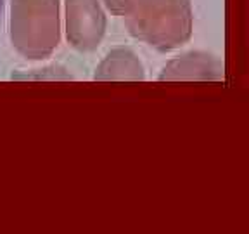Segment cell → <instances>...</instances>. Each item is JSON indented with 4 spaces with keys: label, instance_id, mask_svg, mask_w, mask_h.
<instances>
[{
    "label": "cell",
    "instance_id": "1",
    "mask_svg": "<svg viewBox=\"0 0 249 234\" xmlns=\"http://www.w3.org/2000/svg\"><path fill=\"white\" fill-rule=\"evenodd\" d=\"M123 18L133 39L160 52L182 47L194 30L191 0H132Z\"/></svg>",
    "mask_w": 249,
    "mask_h": 234
},
{
    "label": "cell",
    "instance_id": "2",
    "mask_svg": "<svg viewBox=\"0 0 249 234\" xmlns=\"http://www.w3.org/2000/svg\"><path fill=\"white\" fill-rule=\"evenodd\" d=\"M9 37L16 51L31 61H42L61 40L59 0H11Z\"/></svg>",
    "mask_w": 249,
    "mask_h": 234
},
{
    "label": "cell",
    "instance_id": "3",
    "mask_svg": "<svg viewBox=\"0 0 249 234\" xmlns=\"http://www.w3.org/2000/svg\"><path fill=\"white\" fill-rule=\"evenodd\" d=\"M66 39L73 49L92 52L106 35L107 18L101 0H64Z\"/></svg>",
    "mask_w": 249,
    "mask_h": 234
},
{
    "label": "cell",
    "instance_id": "4",
    "mask_svg": "<svg viewBox=\"0 0 249 234\" xmlns=\"http://www.w3.org/2000/svg\"><path fill=\"white\" fill-rule=\"evenodd\" d=\"M223 78V61L204 51H191L177 56L166 62L160 73V82H222Z\"/></svg>",
    "mask_w": 249,
    "mask_h": 234
},
{
    "label": "cell",
    "instance_id": "5",
    "mask_svg": "<svg viewBox=\"0 0 249 234\" xmlns=\"http://www.w3.org/2000/svg\"><path fill=\"white\" fill-rule=\"evenodd\" d=\"M97 82H144L145 68L128 47H116L107 52L93 71Z\"/></svg>",
    "mask_w": 249,
    "mask_h": 234
},
{
    "label": "cell",
    "instance_id": "6",
    "mask_svg": "<svg viewBox=\"0 0 249 234\" xmlns=\"http://www.w3.org/2000/svg\"><path fill=\"white\" fill-rule=\"evenodd\" d=\"M111 14L114 16H124V12L128 11L130 4H132V0H102Z\"/></svg>",
    "mask_w": 249,
    "mask_h": 234
}]
</instances>
